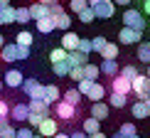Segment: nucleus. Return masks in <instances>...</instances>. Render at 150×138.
Instances as JSON below:
<instances>
[{
    "label": "nucleus",
    "mask_w": 150,
    "mask_h": 138,
    "mask_svg": "<svg viewBox=\"0 0 150 138\" xmlns=\"http://www.w3.org/2000/svg\"><path fill=\"white\" fill-rule=\"evenodd\" d=\"M89 8L93 10L96 20H111L116 12V5L113 0H89Z\"/></svg>",
    "instance_id": "f257e3e1"
},
{
    "label": "nucleus",
    "mask_w": 150,
    "mask_h": 138,
    "mask_svg": "<svg viewBox=\"0 0 150 138\" xmlns=\"http://www.w3.org/2000/svg\"><path fill=\"white\" fill-rule=\"evenodd\" d=\"M123 27H130L135 32H145V17L138 10H126L123 12Z\"/></svg>",
    "instance_id": "f03ea898"
},
{
    "label": "nucleus",
    "mask_w": 150,
    "mask_h": 138,
    "mask_svg": "<svg viewBox=\"0 0 150 138\" xmlns=\"http://www.w3.org/2000/svg\"><path fill=\"white\" fill-rule=\"evenodd\" d=\"M20 89L25 91L27 99H45V86H42L37 79H22Z\"/></svg>",
    "instance_id": "7ed1b4c3"
},
{
    "label": "nucleus",
    "mask_w": 150,
    "mask_h": 138,
    "mask_svg": "<svg viewBox=\"0 0 150 138\" xmlns=\"http://www.w3.org/2000/svg\"><path fill=\"white\" fill-rule=\"evenodd\" d=\"M130 94H135L138 99H143V96L150 94V79L145 77V74H138L135 79H130Z\"/></svg>",
    "instance_id": "20e7f679"
},
{
    "label": "nucleus",
    "mask_w": 150,
    "mask_h": 138,
    "mask_svg": "<svg viewBox=\"0 0 150 138\" xmlns=\"http://www.w3.org/2000/svg\"><path fill=\"white\" fill-rule=\"evenodd\" d=\"M54 114H57V118H62V121H71V118H76V106L67 104V101H59L54 104Z\"/></svg>",
    "instance_id": "39448f33"
},
{
    "label": "nucleus",
    "mask_w": 150,
    "mask_h": 138,
    "mask_svg": "<svg viewBox=\"0 0 150 138\" xmlns=\"http://www.w3.org/2000/svg\"><path fill=\"white\" fill-rule=\"evenodd\" d=\"M111 91L113 94H123V96H130V79L121 77V74L111 77Z\"/></svg>",
    "instance_id": "423d86ee"
},
{
    "label": "nucleus",
    "mask_w": 150,
    "mask_h": 138,
    "mask_svg": "<svg viewBox=\"0 0 150 138\" xmlns=\"http://www.w3.org/2000/svg\"><path fill=\"white\" fill-rule=\"evenodd\" d=\"M37 131H40L42 138H52V136L59 131V123H57V118H49V116H47V118H42V121H40Z\"/></svg>",
    "instance_id": "0eeeda50"
},
{
    "label": "nucleus",
    "mask_w": 150,
    "mask_h": 138,
    "mask_svg": "<svg viewBox=\"0 0 150 138\" xmlns=\"http://www.w3.org/2000/svg\"><path fill=\"white\" fill-rule=\"evenodd\" d=\"M17 52H20V45H15V42H5V45L0 47V59H3V62H17Z\"/></svg>",
    "instance_id": "6e6552de"
},
{
    "label": "nucleus",
    "mask_w": 150,
    "mask_h": 138,
    "mask_svg": "<svg viewBox=\"0 0 150 138\" xmlns=\"http://www.w3.org/2000/svg\"><path fill=\"white\" fill-rule=\"evenodd\" d=\"M27 111L45 118V116H49V104L42 101V99H30V101H27Z\"/></svg>",
    "instance_id": "1a4fd4ad"
},
{
    "label": "nucleus",
    "mask_w": 150,
    "mask_h": 138,
    "mask_svg": "<svg viewBox=\"0 0 150 138\" xmlns=\"http://www.w3.org/2000/svg\"><path fill=\"white\" fill-rule=\"evenodd\" d=\"M140 37H143V32H135V30H130V27H123L121 32H118V42H121V45H135V42H140Z\"/></svg>",
    "instance_id": "9d476101"
},
{
    "label": "nucleus",
    "mask_w": 150,
    "mask_h": 138,
    "mask_svg": "<svg viewBox=\"0 0 150 138\" xmlns=\"http://www.w3.org/2000/svg\"><path fill=\"white\" fill-rule=\"evenodd\" d=\"M84 96L89 99L91 104H96V101H103V96H106V86H103V84H98V81H93V84H91V89L86 91Z\"/></svg>",
    "instance_id": "9b49d317"
},
{
    "label": "nucleus",
    "mask_w": 150,
    "mask_h": 138,
    "mask_svg": "<svg viewBox=\"0 0 150 138\" xmlns=\"http://www.w3.org/2000/svg\"><path fill=\"white\" fill-rule=\"evenodd\" d=\"M79 40H81V37H79L76 32L67 30V32L62 35V49H67V52H74V49H76V45H79Z\"/></svg>",
    "instance_id": "f8f14e48"
},
{
    "label": "nucleus",
    "mask_w": 150,
    "mask_h": 138,
    "mask_svg": "<svg viewBox=\"0 0 150 138\" xmlns=\"http://www.w3.org/2000/svg\"><path fill=\"white\" fill-rule=\"evenodd\" d=\"M3 79H5V84H8L10 89H20V84H22V79H25V77H22L20 69H10V72L5 74Z\"/></svg>",
    "instance_id": "ddd939ff"
},
{
    "label": "nucleus",
    "mask_w": 150,
    "mask_h": 138,
    "mask_svg": "<svg viewBox=\"0 0 150 138\" xmlns=\"http://www.w3.org/2000/svg\"><path fill=\"white\" fill-rule=\"evenodd\" d=\"M91 118H96V121H106V118H108V104H103V101L91 104Z\"/></svg>",
    "instance_id": "4468645a"
},
{
    "label": "nucleus",
    "mask_w": 150,
    "mask_h": 138,
    "mask_svg": "<svg viewBox=\"0 0 150 138\" xmlns=\"http://www.w3.org/2000/svg\"><path fill=\"white\" fill-rule=\"evenodd\" d=\"M35 25H37V30H40L42 35L54 32V17L52 15H45V17H40V20H35Z\"/></svg>",
    "instance_id": "2eb2a0df"
},
{
    "label": "nucleus",
    "mask_w": 150,
    "mask_h": 138,
    "mask_svg": "<svg viewBox=\"0 0 150 138\" xmlns=\"http://www.w3.org/2000/svg\"><path fill=\"white\" fill-rule=\"evenodd\" d=\"M27 104H15V106H10V118L12 121H27Z\"/></svg>",
    "instance_id": "dca6fc26"
},
{
    "label": "nucleus",
    "mask_w": 150,
    "mask_h": 138,
    "mask_svg": "<svg viewBox=\"0 0 150 138\" xmlns=\"http://www.w3.org/2000/svg\"><path fill=\"white\" fill-rule=\"evenodd\" d=\"M86 59H89V57H86V54H81L79 49H74V52H67V64H69V67H84V64H86Z\"/></svg>",
    "instance_id": "f3484780"
},
{
    "label": "nucleus",
    "mask_w": 150,
    "mask_h": 138,
    "mask_svg": "<svg viewBox=\"0 0 150 138\" xmlns=\"http://www.w3.org/2000/svg\"><path fill=\"white\" fill-rule=\"evenodd\" d=\"M98 72H101V74H106V77H116V74H118V62L116 59H103L101 62V67H98Z\"/></svg>",
    "instance_id": "a211bd4d"
},
{
    "label": "nucleus",
    "mask_w": 150,
    "mask_h": 138,
    "mask_svg": "<svg viewBox=\"0 0 150 138\" xmlns=\"http://www.w3.org/2000/svg\"><path fill=\"white\" fill-rule=\"evenodd\" d=\"M59 99H62V91H59V86H54V84L45 86V99H42V101H47V104H57Z\"/></svg>",
    "instance_id": "6ab92c4d"
},
{
    "label": "nucleus",
    "mask_w": 150,
    "mask_h": 138,
    "mask_svg": "<svg viewBox=\"0 0 150 138\" xmlns=\"http://www.w3.org/2000/svg\"><path fill=\"white\" fill-rule=\"evenodd\" d=\"M130 111H133V118H138V121H145V118H150V111L148 106L143 101H135L133 106H130Z\"/></svg>",
    "instance_id": "aec40b11"
},
{
    "label": "nucleus",
    "mask_w": 150,
    "mask_h": 138,
    "mask_svg": "<svg viewBox=\"0 0 150 138\" xmlns=\"http://www.w3.org/2000/svg\"><path fill=\"white\" fill-rule=\"evenodd\" d=\"M71 27V17H69V12H62L59 17H54V30H62V32H67V30Z\"/></svg>",
    "instance_id": "412c9836"
},
{
    "label": "nucleus",
    "mask_w": 150,
    "mask_h": 138,
    "mask_svg": "<svg viewBox=\"0 0 150 138\" xmlns=\"http://www.w3.org/2000/svg\"><path fill=\"white\" fill-rule=\"evenodd\" d=\"M27 12H30V20H40V17L47 15V5L35 3V5H30V8H27Z\"/></svg>",
    "instance_id": "4be33fe9"
},
{
    "label": "nucleus",
    "mask_w": 150,
    "mask_h": 138,
    "mask_svg": "<svg viewBox=\"0 0 150 138\" xmlns=\"http://www.w3.org/2000/svg\"><path fill=\"white\" fill-rule=\"evenodd\" d=\"M98 54H101L103 59H118V45H111V42H106L103 49H101Z\"/></svg>",
    "instance_id": "5701e85b"
},
{
    "label": "nucleus",
    "mask_w": 150,
    "mask_h": 138,
    "mask_svg": "<svg viewBox=\"0 0 150 138\" xmlns=\"http://www.w3.org/2000/svg\"><path fill=\"white\" fill-rule=\"evenodd\" d=\"M96 131H101V121H96V118H84V133L86 136H91V133H96Z\"/></svg>",
    "instance_id": "b1692460"
},
{
    "label": "nucleus",
    "mask_w": 150,
    "mask_h": 138,
    "mask_svg": "<svg viewBox=\"0 0 150 138\" xmlns=\"http://www.w3.org/2000/svg\"><path fill=\"white\" fill-rule=\"evenodd\" d=\"M126 104H128V96H123V94H113V91H111V96H108V106H113V109H123Z\"/></svg>",
    "instance_id": "393cba45"
},
{
    "label": "nucleus",
    "mask_w": 150,
    "mask_h": 138,
    "mask_svg": "<svg viewBox=\"0 0 150 138\" xmlns=\"http://www.w3.org/2000/svg\"><path fill=\"white\" fill-rule=\"evenodd\" d=\"M81 72H84V79H91V81H96L98 74H101V72H98V67L96 64H89V62L81 67Z\"/></svg>",
    "instance_id": "a878e982"
},
{
    "label": "nucleus",
    "mask_w": 150,
    "mask_h": 138,
    "mask_svg": "<svg viewBox=\"0 0 150 138\" xmlns=\"http://www.w3.org/2000/svg\"><path fill=\"white\" fill-rule=\"evenodd\" d=\"M62 101H67V104H71V106H79L81 104V94L76 89H69L67 94H62Z\"/></svg>",
    "instance_id": "bb28decb"
},
{
    "label": "nucleus",
    "mask_w": 150,
    "mask_h": 138,
    "mask_svg": "<svg viewBox=\"0 0 150 138\" xmlns=\"http://www.w3.org/2000/svg\"><path fill=\"white\" fill-rule=\"evenodd\" d=\"M15 45H20V47H32V32H27V30H22V32H17V37H15Z\"/></svg>",
    "instance_id": "cd10ccee"
},
{
    "label": "nucleus",
    "mask_w": 150,
    "mask_h": 138,
    "mask_svg": "<svg viewBox=\"0 0 150 138\" xmlns=\"http://www.w3.org/2000/svg\"><path fill=\"white\" fill-rule=\"evenodd\" d=\"M138 59L143 62V64H150V42L138 45Z\"/></svg>",
    "instance_id": "c85d7f7f"
},
{
    "label": "nucleus",
    "mask_w": 150,
    "mask_h": 138,
    "mask_svg": "<svg viewBox=\"0 0 150 138\" xmlns=\"http://www.w3.org/2000/svg\"><path fill=\"white\" fill-rule=\"evenodd\" d=\"M69 64H67V59H62V62H54L52 64V72L57 74V77H67V74H69Z\"/></svg>",
    "instance_id": "c756f323"
},
{
    "label": "nucleus",
    "mask_w": 150,
    "mask_h": 138,
    "mask_svg": "<svg viewBox=\"0 0 150 138\" xmlns=\"http://www.w3.org/2000/svg\"><path fill=\"white\" fill-rule=\"evenodd\" d=\"M15 22H22V25L30 22V12H27V8H15Z\"/></svg>",
    "instance_id": "7c9ffc66"
},
{
    "label": "nucleus",
    "mask_w": 150,
    "mask_h": 138,
    "mask_svg": "<svg viewBox=\"0 0 150 138\" xmlns=\"http://www.w3.org/2000/svg\"><path fill=\"white\" fill-rule=\"evenodd\" d=\"M118 74H121V77H126V79H135V77H138V69H135L133 64H126L123 69H118Z\"/></svg>",
    "instance_id": "2f4dec72"
},
{
    "label": "nucleus",
    "mask_w": 150,
    "mask_h": 138,
    "mask_svg": "<svg viewBox=\"0 0 150 138\" xmlns=\"http://www.w3.org/2000/svg\"><path fill=\"white\" fill-rule=\"evenodd\" d=\"M79 20L84 22V25H89V22L96 20V15H93V10H91V8H84V10L79 12Z\"/></svg>",
    "instance_id": "473e14b6"
},
{
    "label": "nucleus",
    "mask_w": 150,
    "mask_h": 138,
    "mask_svg": "<svg viewBox=\"0 0 150 138\" xmlns=\"http://www.w3.org/2000/svg\"><path fill=\"white\" fill-rule=\"evenodd\" d=\"M62 59H67V49H62V47H57V49H52L49 52V62H62Z\"/></svg>",
    "instance_id": "72a5a7b5"
},
{
    "label": "nucleus",
    "mask_w": 150,
    "mask_h": 138,
    "mask_svg": "<svg viewBox=\"0 0 150 138\" xmlns=\"http://www.w3.org/2000/svg\"><path fill=\"white\" fill-rule=\"evenodd\" d=\"M69 8H71V12L79 15L84 8H89V0H69Z\"/></svg>",
    "instance_id": "f704fd0d"
},
{
    "label": "nucleus",
    "mask_w": 150,
    "mask_h": 138,
    "mask_svg": "<svg viewBox=\"0 0 150 138\" xmlns=\"http://www.w3.org/2000/svg\"><path fill=\"white\" fill-rule=\"evenodd\" d=\"M76 49H79L81 54H86V57H89V54L93 52V49H91V40H79V45H76Z\"/></svg>",
    "instance_id": "c9c22d12"
},
{
    "label": "nucleus",
    "mask_w": 150,
    "mask_h": 138,
    "mask_svg": "<svg viewBox=\"0 0 150 138\" xmlns=\"http://www.w3.org/2000/svg\"><path fill=\"white\" fill-rule=\"evenodd\" d=\"M76 84H79V86H76V91L81 94V96H84V94H86V91L91 89V84H93V81H91V79H79Z\"/></svg>",
    "instance_id": "e433bc0d"
},
{
    "label": "nucleus",
    "mask_w": 150,
    "mask_h": 138,
    "mask_svg": "<svg viewBox=\"0 0 150 138\" xmlns=\"http://www.w3.org/2000/svg\"><path fill=\"white\" fill-rule=\"evenodd\" d=\"M62 12H64V8H62L59 3H52V5H47V15H52V17H59Z\"/></svg>",
    "instance_id": "4c0bfd02"
},
{
    "label": "nucleus",
    "mask_w": 150,
    "mask_h": 138,
    "mask_svg": "<svg viewBox=\"0 0 150 138\" xmlns=\"http://www.w3.org/2000/svg\"><path fill=\"white\" fill-rule=\"evenodd\" d=\"M103 45H106V37H93V40H91V49H93V52H101Z\"/></svg>",
    "instance_id": "58836bf2"
},
{
    "label": "nucleus",
    "mask_w": 150,
    "mask_h": 138,
    "mask_svg": "<svg viewBox=\"0 0 150 138\" xmlns=\"http://www.w3.org/2000/svg\"><path fill=\"white\" fill-rule=\"evenodd\" d=\"M118 133L121 136H135V126L133 123H123V126L118 128Z\"/></svg>",
    "instance_id": "ea45409f"
},
{
    "label": "nucleus",
    "mask_w": 150,
    "mask_h": 138,
    "mask_svg": "<svg viewBox=\"0 0 150 138\" xmlns=\"http://www.w3.org/2000/svg\"><path fill=\"white\" fill-rule=\"evenodd\" d=\"M67 77H69V79H74V81H79V79H84V72H81V67H71Z\"/></svg>",
    "instance_id": "a19ab883"
},
{
    "label": "nucleus",
    "mask_w": 150,
    "mask_h": 138,
    "mask_svg": "<svg viewBox=\"0 0 150 138\" xmlns=\"http://www.w3.org/2000/svg\"><path fill=\"white\" fill-rule=\"evenodd\" d=\"M15 126H10V123H8V126H5V128H0V138H15Z\"/></svg>",
    "instance_id": "79ce46f5"
},
{
    "label": "nucleus",
    "mask_w": 150,
    "mask_h": 138,
    "mask_svg": "<svg viewBox=\"0 0 150 138\" xmlns=\"http://www.w3.org/2000/svg\"><path fill=\"white\" fill-rule=\"evenodd\" d=\"M35 133H32V131H30V128H17L15 131V138H32Z\"/></svg>",
    "instance_id": "37998d69"
},
{
    "label": "nucleus",
    "mask_w": 150,
    "mask_h": 138,
    "mask_svg": "<svg viewBox=\"0 0 150 138\" xmlns=\"http://www.w3.org/2000/svg\"><path fill=\"white\" fill-rule=\"evenodd\" d=\"M5 116H10V106L5 99H0V118H5Z\"/></svg>",
    "instance_id": "c03bdc74"
},
{
    "label": "nucleus",
    "mask_w": 150,
    "mask_h": 138,
    "mask_svg": "<svg viewBox=\"0 0 150 138\" xmlns=\"http://www.w3.org/2000/svg\"><path fill=\"white\" fill-rule=\"evenodd\" d=\"M30 59V47H20V52H17V62H25Z\"/></svg>",
    "instance_id": "a18cd8bd"
},
{
    "label": "nucleus",
    "mask_w": 150,
    "mask_h": 138,
    "mask_svg": "<svg viewBox=\"0 0 150 138\" xmlns=\"http://www.w3.org/2000/svg\"><path fill=\"white\" fill-rule=\"evenodd\" d=\"M133 3V0H113V5H123V8H126V5H130Z\"/></svg>",
    "instance_id": "49530a36"
},
{
    "label": "nucleus",
    "mask_w": 150,
    "mask_h": 138,
    "mask_svg": "<svg viewBox=\"0 0 150 138\" xmlns=\"http://www.w3.org/2000/svg\"><path fill=\"white\" fill-rule=\"evenodd\" d=\"M138 101H143V104L148 106V111H150V94H148V96H143V99H138Z\"/></svg>",
    "instance_id": "de8ad7c7"
},
{
    "label": "nucleus",
    "mask_w": 150,
    "mask_h": 138,
    "mask_svg": "<svg viewBox=\"0 0 150 138\" xmlns=\"http://www.w3.org/2000/svg\"><path fill=\"white\" fill-rule=\"evenodd\" d=\"M86 138H106V133H101V131H96V133H91V136H86Z\"/></svg>",
    "instance_id": "09e8293b"
},
{
    "label": "nucleus",
    "mask_w": 150,
    "mask_h": 138,
    "mask_svg": "<svg viewBox=\"0 0 150 138\" xmlns=\"http://www.w3.org/2000/svg\"><path fill=\"white\" fill-rule=\"evenodd\" d=\"M69 138H86V133H84V131H76V133H71Z\"/></svg>",
    "instance_id": "8fccbe9b"
},
{
    "label": "nucleus",
    "mask_w": 150,
    "mask_h": 138,
    "mask_svg": "<svg viewBox=\"0 0 150 138\" xmlns=\"http://www.w3.org/2000/svg\"><path fill=\"white\" fill-rule=\"evenodd\" d=\"M10 123V116H5V118H0V128H5Z\"/></svg>",
    "instance_id": "3c124183"
},
{
    "label": "nucleus",
    "mask_w": 150,
    "mask_h": 138,
    "mask_svg": "<svg viewBox=\"0 0 150 138\" xmlns=\"http://www.w3.org/2000/svg\"><path fill=\"white\" fill-rule=\"evenodd\" d=\"M145 3V15H150V0H143Z\"/></svg>",
    "instance_id": "603ef678"
},
{
    "label": "nucleus",
    "mask_w": 150,
    "mask_h": 138,
    "mask_svg": "<svg viewBox=\"0 0 150 138\" xmlns=\"http://www.w3.org/2000/svg\"><path fill=\"white\" fill-rule=\"evenodd\" d=\"M37 3H42V5H52V3H57V0H37Z\"/></svg>",
    "instance_id": "864d4df0"
},
{
    "label": "nucleus",
    "mask_w": 150,
    "mask_h": 138,
    "mask_svg": "<svg viewBox=\"0 0 150 138\" xmlns=\"http://www.w3.org/2000/svg\"><path fill=\"white\" fill-rule=\"evenodd\" d=\"M52 138H69V136H67V133H59V131H57V133H54Z\"/></svg>",
    "instance_id": "5fc2aeb1"
},
{
    "label": "nucleus",
    "mask_w": 150,
    "mask_h": 138,
    "mask_svg": "<svg viewBox=\"0 0 150 138\" xmlns=\"http://www.w3.org/2000/svg\"><path fill=\"white\" fill-rule=\"evenodd\" d=\"M111 138H133V136H121V133H113Z\"/></svg>",
    "instance_id": "6e6d98bb"
},
{
    "label": "nucleus",
    "mask_w": 150,
    "mask_h": 138,
    "mask_svg": "<svg viewBox=\"0 0 150 138\" xmlns=\"http://www.w3.org/2000/svg\"><path fill=\"white\" fill-rule=\"evenodd\" d=\"M5 5H10V0H0V10H3Z\"/></svg>",
    "instance_id": "4d7b16f0"
},
{
    "label": "nucleus",
    "mask_w": 150,
    "mask_h": 138,
    "mask_svg": "<svg viewBox=\"0 0 150 138\" xmlns=\"http://www.w3.org/2000/svg\"><path fill=\"white\" fill-rule=\"evenodd\" d=\"M3 45H5V37H3V35H0V47H3Z\"/></svg>",
    "instance_id": "13d9d810"
},
{
    "label": "nucleus",
    "mask_w": 150,
    "mask_h": 138,
    "mask_svg": "<svg viewBox=\"0 0 150 138\" xmlns=\"http://www.w3.org/2000/svg\"><path fill=\"white\" fill-rule=\"evenodd\" d=\"M145 77H148V79H150V64H148V72H145Z\"/></svg>",
    "instance_id": "bf43d9fd"
},
{
    "label": "nucleus",
    "mask_w": 150,
    "mask_h": 138,
    "mask_svg": "<svg viewBox=\"0 0 150 138\" xmlns=\"http://www.w3.org/2000/svg\"><path fill=\"white\" fill-rule=\"evenodd\" d=\"M0 91H3V81H0Z\"/></svg>",
    "instance_id": "052dcab7"
},
{
    "label": "nucleus",
    "mask_w": 150,
    "mask_h": 138,
    "mask_svg": "<svg viewBox=\"0 0 150 138\" xmlns=\"http://www.w3.org/2000/svg\"><path fill=\"white\" fill-rule=\"evenodd\" d=\"M133 138H140V136H138V133H135V136H133Z\"/></svg>",
    "instance_id": "680f3d73"
},
{
    "label": "nucleus",
    "mask_w": 150,
    "mask_h": 138,
    "mask_svg": "<svg viewBox=\"0 0 150 138\" xmlns=\"http://www.w3.org/2000/svg\"><path fill=\"white\" fill-rule=\"evenodd\" d=\"M32 138H42V136H32Z\"/></svg>",
    "instance_id": "e2e57ef3"
},
{
    "label": "nucleus",
    "mask_w": 150,
    "mask_h": 138,
    "mask_svg": "<svg viewBox=\"0 0 150 138\" xmlns=\"http://www.w3.org/2000/svg\"><path fill=\"white\" fill-rule=\"evenodd\" d=\"M0 62H3V59H0Z\"/></svg>",
    "instance_id": "0e129e2a"
}]
</instances>
